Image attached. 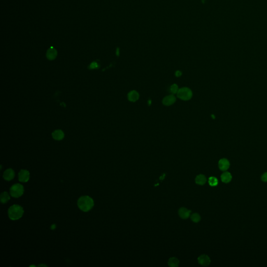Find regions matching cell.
Wrapping results in <instances>:
<instances>
[{"instance_id": "1", "label": "cell", "mask_w": 267, "mask_h": 267, "mask_svg": "<svg viewBox=\"0 0 267 267\" xmlns=\"http://www.w3.org/2000/svg\"><path fill=\"white\" fill-rule=\"evenodd\" d=\"M78 206L82 211L87 212L94 206V202L92 198L89 196H82L78 200Z\"/></svg>"}, {"instance_id": "2", "label": "cell", "mask_w": 267, "mask_h": 267, "mask_svg": "<svg viewBox=\"0 0 267 267\" xmlns=\"http://www.w3.org/2000/svg\"><path fill=\"white\" fill-rule=\"evenodd\" d=\"M9 216L12 220H16L20 219L24 213V210L20 206L14 204L9 208Z\"/></svg>"}, {"instance_id": "3", "label": "cell", "mask_w": 267, "mask_h": 267, "mask_svg": "<svg viewBox=\"0 0 267 267\" xmlns=\"http://www.w3.org/2000/svg\"><path fill=\"white\" fill-rule=\"evenodd\" d=\"M177 96L182 100H189L192 97V91L187 87H183L179 89L177 93Z\"/></svg>"}, {"instance_id": "4", "label": "cell", "mask_w": 267, "mask_h": 267, "mask_svg": "<svg viewBox=\"0 0 267 267\" xmlns=\"http://www.w3.org/2000/svg\"><path fill=\"white\" fill-rule=\"evenodd\" d=\"M24 187L20 184H15L13 185L10 189V194L15 198L20 197L23 194Z\"/></svg>"}, {"instance_id": "5", "label": "cell", "mask_w": 267, "mask_h": 267, "mask_svg": "<svg viewBox=\"0 0 267 267\" xmlns=\"http://www.w3.org/2000/svg\"><path fill=\"white\" fill-rule=\"evenodd\" d=\"M218 165L220 170L222 171H226L230 167V162L225 158L221 159L219 161Z\"/></svg>"}, {"instance_id": "6", "label": "cell", "mask_w": 267, "mask_h": 267, "mask_svg": "<svg viewBox=\"0 0 267 267\" xmlns=\"http://www.w3.org/2000/svg\"><path fill=\"white\" fill-rule=\"evenodd\" d=\"M199 264L202 266H208L209 265L211 260L209 256L206 255H201L198 258Z\"/></svg>"}, {"instance_id": "7", "label": "cell", "mask_w": 267, "mask_h": 267, "mask_svg": "<svg viewBox=\"0 0 267 267\" xmlns=\"http://www.w3.org/2000/svg\"><path fill=\"white\" fill-rule=\"evenodd\" d=\"M176 101V98L174 95H170L164 97L162 101V103L164 106H169L174 104Z\"/></svg>"}, {"instance_id": "8", "label": "cell", "mask_w": 267, "mask_h": 267, "mask_svg": "<svg viewBox=\"0 0 267 267\" xmlns=\"http://www.w3.org/2000/svg\"><path fill=\"white\" fill-rule=\"evenodd\" d=\"M19 181L22 182H26L29 179V172L26 169H22L18 174Z\"/></svg>"}, {"instance_id": "9", "label": "cell", "mask_w": 267, "mask_h": 267, "mask_svg": "<svg viewBox=\"0 0 267 267\" xmlns=\"http://www.w3.org/2000/svg\"><path fill=\"white\" fill-rule=\"evenodd\" d=\"M191 211L186 208H181L178 210V215L181 218L186 219L190 217Z\"/></svg>"}, {"instance_id": "10", "label": "cell", "mask_w": 267, "mask_h": 267, "mask_svg": "<svg viewBox=\"0 0 267 267\" xmlns=\"http://www.w3.org/2000/svg\"><path fill=\"white\" fill-rule=\"evenodd\" d=\"M46 55V58H48L49 60H54L57 56V51L53 46H51L47 51Z\"/></svg>"}, {"instance_id": "11", "label": "cell", "mask_w": 267, "mask_h": 267, "mask_svg": "<svg viewBox=\"0 0 267 267\" xmlns=\"http://www.w3.org/2000/svg\"><path fill=\"white\" fill-rule=\"evenodd\" d=\"M15 172L13 169H6L3 174V178L6 181H11L14 178Z\"/></svg>"}, {"instance_id": "12", "label": "cell", "mask_w": 267, "mask_h": 267, "mask_svg": "<svg viewBox=\"0 0 267 267\" xmlns=\"http://www.w3.org/2000/svg\"><path fill=\"white\" fill-rule=\"evenodd\" d=\"M52 137L56 141H61L62 140L64 137V134L62 130L60 129H58L55 130L54 132L52 133Z\"/></svg>"}, {"instance_id": "13", "label": "cell", "mask_w": 267, "mask_h": 267, "mask_svg": "<svg viewBox=\"0 0 267 267\" xmlns=\"http://www.w3.org/2000/svg\"><path fill=\"white\" fill-rule=\"evenodd\" d=\"M139 97V93L135 90L130 91L128 94V99L131 102H136V101L138 100Z\"/></svg>"}, {"instance_id": "14", "label": "cell", "mask_w": 267, "mask_h": 267, "mask_svg": "<svg viewBox=\"0 0 267 267\" xmlns=\"http://www.w3.org/2000/svg\"><path fill=\"white\" fill-rule=\"evenodd\" d=\"M221 180L224 183H229L232 179V176L230 172H224L221 176Z\"/></svg>"}, {"instance_id": "15", "label": "cell", "mask_w": 267, "mask_h": 267, "mask_svg": "<svg viewBox=\"0 0 267 267\" xmlns=\"http://www.w3.org/2000/svg\"><path fill=\"white\" fill-rule=\"evenodd\" d=\"M196 183L200 185H204L207 182V178L202 174H200L196 176L195 178Z\"/></svg>"}, {"instance_id": "16", "label": "cell", "mask_w": 267, "mask_h": 267, "mask_svg": "<svg viewBox=\"0 0 267 267\" xmlns=\"http://www.w3.org/2000/svg\"><path fill=\"white\" fill-rule=\"evenodd\" d=\"M179 264H180L179 260H178V259L175 258V257L170 258L169 260V261H168V264L170 267H178Z\"/></svg>"}, {"instance_id": "17", "label": "cell", "mask_w": 267, "mask_h": 267, "mask_svg": "<svg viewBox=\"0 0 267 267\" xmlns=\"http://www.w3.org/2000/svg\"><path fill=\"white\" fill-rule=\"evenodd\" d=\"M1 202L3 204H5L10 199V197L6 192H2L1 195Z\"/></svg>"}, {"instance_id": "18", "label": "cell", "mask_w": 267, "mask_h": 267, "mask_svg": "<svg viewBox=\"0 0 267 267\" xmlns=\"http://www.w3.org/2000/svg\"><path fill=\"white\" fill-rule=\"evenodd\" d=\"M208 183L211 186H216L218 184V180L215 177L211 176L209 178Z\"/></svg>"}, {"instance_id": "19", "label": "cell", "mask_w": 267, "mask_h": 267, "mask_svg": "<svg viewBox=\"0 0 267 267\" xmlns=\"http://www.w3.org/2000/svg\"><path fill=\"white\" fill-rule=\"evenodd\" d=\"M190 218H191V220L195 223H198L201 220L200 216L197 213H194L192 214L190 217Z\"/></svg>"}, {"instance_id": "20", "label": "cell", "mask_w": 267, "mask_h": 267, "mask_svg": "<svg viewBox=\"0 0 267 267\" xmlns=\"http://www.w3.org/2000/svg\"><path fill=\"white\" fill-rule=\"evenodd\" d=\"M178 85L176 84H173L172 85L171 87H170V91L172 93L173 95L174 94H177V93L178 92Z\"/></svg>"}, {"instance_id": "21", "label": "cell", "mask_w": 267, "mask_h": 267, "mask_svg": "<svg viewBox=\"0 0 267 267\" xmlns=\"http://www.w3.org/2000/svg\"><path fill=\"white\" fill-rule=\"evenodd\" d=\"M100 67V65L99 64H98L97 62H92V63H91V64L89 65V68L90 69H99Z\"/></svg>"}, {"instance_id": "22", "label": "cell", "mask_w": 267, "mask_h": 267, "mask_svg": "<svg viewBox=\"0 0 267 267\" xmlns=\"http://www.w3.org/2000/svg\"><path fill=\"white\" fill-rule=\"evenodd\" d=\"M261 180L264 182H267V172L264 173L261 178Z\"/></svg>"}, {"instance_id": "23", "label": "cell", "mask_w": 267, "mask_h": 267, "mask_svg": "<svg viewBox=\"0 0 267 267\" xmlns=\"http://www.w3.org/2000/svg\"><path fill=\"white\" fill-rule=\"evenodd\" d=\"M182 72H181V71H177L176 72H175V76H176V77H180L181 75H182Z\"/></svg>"}, {"instance_id": "24", "label": "cell", "mask_w": 267, "mask_h": 267, "mask_svg": "<svg viewBox=\"0 0 267 267\" xmlns=\"http://www.w3.org/2000/svg\"><path fill=\"white\" fill-rule=\"evenodd\" d=\"M55 228V225H52V227H51V229H52V230L54 229Z\"/></svg>"}, {"instance_id": "25", "label": "cell", "mask_w": 267, "mask_h": 267, "mask_svg": "<svg viewBox=\"0 0 267 267\" xmlns=\"http://www.w3.org/2000/svg\"><path fill=\"white\" fill-rule=\"evenodd\" d=\"M212 117H213V118H215V117L213 115H212Z\"/></svg>"}]
</instances>
